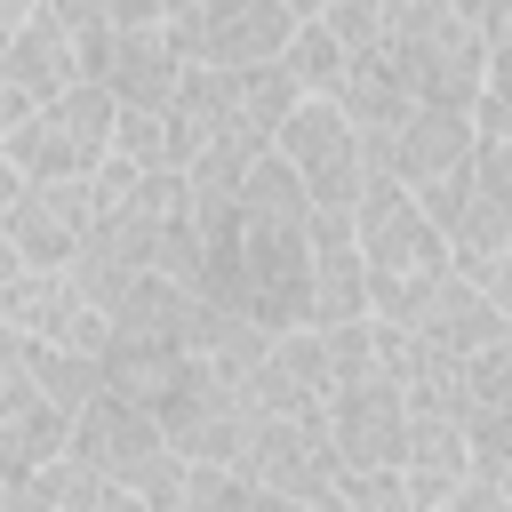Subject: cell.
I'll return each instance as SVG.
<instances>
[{
  "label": "cell",
  "mask_w": 512,
  "mask_h": 512,
  "mask_svg": "<svg viewBox=\"0 0 512 512\" xmlns=\"http://www.w3.org/2000/svg\"><path fill=\"white\" fill-rule=\"evenodd\" d=\"M8 248L24 256V272H72L88 232H96V192L88 184H24L8 208Z\"/></svg>",
  "instance_id": "cell-15"
},
{
  "label": "cell",
  "mask_w": 512,
  "mask_h": 512,
  "mask_svg": "<svg viewBox=\"0 0 512 512\" xmlns=\"http://www.w3.org/2000/svg\"><path fill=\"white\" fill-rule=\"evenodd\" d=\"M40 512H144L120 480H104V472H88L80 456H64V464H48L32 488H24Z\"/></svg>",
  "instance_id": "cell-22"
},
{
  "label": "cell",
  "mask_w": 512,
  "mask_h": 512,
  "mask_svg": "<svg viewBox=\"0 0 512 512\" xmlns=\"http://www.w3.org/2000/svg\"><path fill=\"white\" fill-rule=\"evenodd\" d=\"M112 160H128L136 176H176L168 112H120V128H112Z\"/></svg>",
  "instance_id": "cell-24"
},
{
  "label": "cell",
  "mask_w": 512,
  "mask_h": 512,
  "mask_svg": "<svg viewBox=\"0 0 512 512\" xmlns=\"http://www.w3.org/2000/svg\"><path fill=\"white\" fill-rule=\"evenodd\" d=\"M336 392V360H328V336L320 328H280L248 376V400L256 416H320Z\"/></svg>",
  "instance_id": "cell-17"
},
{
  "label": "cell",
  "mask_w": 512,
  "mask_h": 512,
  "mask_svg": "<svg viewBox=\"0 0 512 512\" xmlns=\"http://www.w3.org/2000/svg\"><path fill=\"white\" fill-rule=\"evenodd\" d=\"M472 152H480V128H472L464 112H408L392 136L368 144V168L392 176V184H408V192L424 200V192H440L448 176H464Z\"/></svg>",
  "instance_id": "cell-16"
},
{
  "label": "cell",
  "mask_w": 512,
  "mask_h": 512,
  "mask_svg": "<svg viewBox=\"0 0 512 512\" xmlns=\"http://www.w3.org/2000/svg\"><path fill=\"white\" fill-rule=\"evenodd\" d=\"M472 128H480L488 144H512V24H504V40L488 48V80H480V112H472Z\"/></svg>",
  "instance_id": "cell-25"
},
{
  "label": "cell",
  "mask_w": 512,
  "mask_h": 512,
  "mask_svg": "<svg viewBox=\"0 0 512 512\" xmlns=\"http://www.w3.org/2000/svg\"><path fill=\"white\" fill-rule=\"evenodd\" d=\"M112 128H120L112 88L80 80L72 96H56L24 128H8L0 136V160L16 168V184H96V168L112 160Z\"/></svg>",
  "instance_id": "cell-6"
},
{
  "label": "cell",
  "mask_w": 512,
  "mask_h": 512,
  "mask_svg": "<svg viewBox=\"0 0 512 512\" xmlns=\"http://www.w3.org/2000/svg\"><path fill=\"white\" fill-rule=\"evenodd\" d=\"M64 456H72V416L40 392V376L24 368L16 336L0 328V480L8 488H32Z\"/></svg>",
  "instance_id": "cell-10"
},
{
  "label": "cell",
  "mask_w": 512,
  "mask_h": 512,
  "mask_svg": "<svg viewBox=\"0 0 512 512\" xmlns=\"http://www.w3.org/2000/svg\"><path fill=\"white\" fill-rule=\"evenodd\" d=\"M16 280H24V256H16V248H8V224H0V296H8V288H16Z\"/></svg>",
  "instance_id": "cell-31"
},
{
  "label": "cell",
  "mask_w": 512,
  "mask_h": 512,
  "mask_svg": "<svg viewBox=\"0 0 512 512\" xmlns=\"http://www.w3.org/2000/svg\"><path fill=\"white\" fill-rule=\"evenodd\" d=\"M176 512H256V488H248L240 472H192Z\"/></svg>",
  "instance_id": "cell-26"
},
{
  "label": "cell",
  "mask_w": 512,
  "mask_h": 512,
  "mask_svg": "<svg viewBox=\"0 0 512 512\" xmlns=\"http://www.w3.org/2000/svg\"><path fill=\"white\" fill-rule=\"evenodd\" d=\"M456 280H464V288H480V296L512 320V248H496V256H456Z\"/></svg>",
  "instance_id": "cell-28"
},
{
  "label": "cell",
  "mask_w": 512,
  "mask_h": 512,
  "mask_svg": "<svg viewBox=\"0 0 512 512\" xmlns=\"http://www.w3.org/2000/svg\"><path fill=\"white\" fill-rule=\"evenodd\" d=\"M368 320V264H360V232L352 216H312V328H360Z\"/></svg>",
  "instance_id": "cell-18"
},
{
  "label": "cell",
  "mask_w": 512,
  "mask_h": 512,
  "mask_svg": "<svg viewBox=\"0 0 512 512\" xmlns=\"http://www.w3.org/2000/svg\"><path fill=\"white\" fill-rule=\"evenodd\" d=\"M440 512H512V496H504V480H464Z\"/></svg>",
  "instance_id": "cell-29"
},
{
  "label": "cell",
  "mask_w": 512,
  "mask_h": 512,
  "mask_svg": "<svg viewBox=\"0 0 512 512\" xmlns=\"http://www.w3.org/2000/svg\"><path fill=\"white\" fill-rule=\"evenodd\" d=\"M72 88H80V56H72V32H64V8L40 0V8L24 16V32H16L8 64H0V136L24 128L32 112H48V104L72 96Z\"/></svg>",
  "instance_id": "cell-13"
},
{
  "label": "cell",
  "mask_w": 512,
  "mask_h": 512,
  "mask_svg": "<svg viewBox=\"0 0 512 512\" xmlns=\"http://www.w3.org/2000/svg\"><path fill=\"white\" fill-rule=\"evenodd\" d=\"M424 216L448 232V256H496V248H512V144L480 136L472 168L448 176L440 192H424Z\"/></svg>",
  "instance_id": "cell-11"
},
{
  "label": "cell",
  "mask_w": 512,
  "mask_h": 512,
  "mask_svg": "<svg viewBox=\"0 0 512 512\" xmlns=\"http://www.w3.org/2000/svg\"><path fill=\"white\" fill-rule=\"evenodd\" d=\"M232 472H240L248 488L280 496V504H304V512H328V504L344 496V464H336L320 416H256Z\"/></svg>",
  "instance_id": "cell-8"
},
{
  "label": "cell",
  "mask_w": 512,
  "mask_h": 512,
  "mask_svg": "<svg viewBox=\"0 0 512 512\" xmlns=\"http://www.w3.org/2000/svg\"><path fill=\"white\" fill-rule=\"evenodd\" d=\"M272 160L296 176V192L312 200V216H352L360 192H368V144H360V128H352L336 104H320V96H304V104L288 112Z\"/></svg>",
  "instance_id": "cell-7"
},
{
  "label": "cell",
  "mask_w": 512,
  "mask_h": 512,
  "mask_svg": "<svg viewBox=\"0 0 512 512\" xmlns=\"http://www.w3.org/2000/svg\"><path fill=\"white\" fill-rule=\"evenodd\" d=\"M72 456H80L88 472L120 480L144 512H176V504H184V480H192V464L168 448V432H160L144 408H128L120 392H96V400L80 408V424H72Z\"/></svg>",
  "instance_id": "cell-4"
},
{
  "label": "cell",
  "mask_w": 512,
  "mask_h": 512,
  "mask_svg": "<svg viewBox=\"0 0 512 512\" xmlns=\"http://www.w3.org/2000/svg\"><path fill=\"white\" fill-rule=\"evenodd\" d=\"M8 504H16V488H8V480H0V512H8Z\"/></svg>",
  "instance_id": "cell-33"
},
{
  "label": "cell",
  "mask_w": 512,
  "mask_h": 512,
  "mask_svg": "<svg viewBox=\"0 0 512 512\" xmlns=\"http://www.w3.org/2000/svg\"><path fill=\"white\" fill-rule=\"evenodd\" d=\"M8 512H40V504H32V496H24V488H16V504H8Z\"/></svg>",
  "instance_id": "cell-32"
},
{
  "label": "cell",
  "mask_w": 512,
  "mask_h": 512,
  "mask_svg": "<svg viewBox=\"0 0 512 512\" xmlns=\"http://www.w3.org/2000/svg\"><path fill=\"white\" fill-rule=\"evenodd\" d=\"M400 480L416 496V512H440L464 480H472V448L456 416H408V448H400Z\"/></svg>",
  "instance_id": "cell-21"
},
{
  "label": "cell",
  "mask_w": 512,
  "mask_h": 512,
  "mask_svg": "<svg viewBox=\"0 0 512 512\" xmlns=\"http://www.w3.org/2000/svg\"><path fill=\"white\" fill-rule=\"evenodd\" d=\"M344 512H416V496H408L400 472H352L344 480Z\"/></svg>",
  "instance_id": "cell-27"
},
{
  "label": "cell",
  "mask_w": 512,
  "mask_h": 512,
  "mask_svg": "<svg viewBox=\"0 0 512 512\" xmlns=\"http://www.w3.org/2000/svg\"><path fill=\"white\" fill-rule=\"evenodd\" d=\"M160 16L192 72H256L288 56L312 8L304 0H160Z\"/></svg>",
  "instance_id": "cell-5"
},
{
  "label": "cell",
  "mask_w": 512,
  "mask_h": 512,
  "mask_svg": "<svg viewBox=\"0 0 512 512\" xmlns=\"http://www.w3.org/2000/svg\"><path fill=\"white\" fill-rule=\"evenodd\" d=\"M0 328H8V336H32V344H56V352H80V360H96V368H104V352H112V320L80 296L72 272H24V280L0 296Z\"/></svg>",
  "instance_id": "cell-12"
},
{
  "label": "cell",
  "mask_w": 512,
  "mask_h": 512,
  "mask_svg": "<svg viewBox=\"0 0 512 512\" xmlns=\"http://www.w3.org/2000/svg\"><path fill=\"white\" fill-rule=\"evenodd\" d=\"M192 64L176 56L168 40V16L160 8H120V32H112V64H104V88L120 112H176Z\"/></svg>",
  "instance_id": "cell-14"
},
{
  "label": "cell",
  "mask_w": 512,
  "mask_h": 512,
  "mask_svg": "<svg viewBox=\"0 0 512 512\" xmlns=\"http://www.w3.org/2000/svg\"><path fill=\"white\" fill-rule=\"evenodd\" d=\"M320 424H328V448H336L344 480H352V472H400V448H408V400H400V384L384 376V360L360 368V376H344V384L328 392Z\"/></svg>",
  "instance_id": "cell-9"
},
{
  "label": "cell",
  "mask_w": 512,
  "mask_h": 512,
  "mask_svg": "<svg viewBox=\"0 0 512 512\" xmlns=\"http://www.w3.org/2000/svg\"><path fill=\"white\" fill-rule=\"evenodd\" d=\"M384 40L408 72L416 112H480V80H488V40L472 24L464 0H392Z\"/></svg>",
  "instance_id": "cell-3"
},
{
  "label": "cell",
  "mask_w": 512,
  "mask_h": 512,
  "mask_svg": "<svg viewBox=\"0 0 512 512\" xmlns=\"http://www.w3.org/2000/svg\"><path fill=\"white\" fill-rule=\"evenodd\" d=\"M200 208V304L280 336L312 328V200L280 160L240 184H184Z\"/></svg>",
  "instance_id": "cell-1"
},
{
  "label": "cell",
  "mask_w": 512,
  "mask_h": 512,
  "mask_svg": "<svg viewBox=\"0 0 512 512\" xmlns=\"http://www.w3.org/2000/svg\"><path fill=\"white\" fill-rule=\"evenodd\" d=\"M24 16H32V8H16V0H0V64H8V48H16V32H24Z\"/></svg>",
  "instance_id": "cell-30"
},
{
  "label": "cell",
  "mask_w": 512,
  "mask_h": 512,
  "mask_svg": "<svg viewBox=\"0 0 512 512\" xmlns=\"http://www.w3.org/2000/svg\"><path fill=\"white\" fill-rule=\"evenodd\" d=\"M280 64H288V80H296L304 96H320V104L336 96V80H344V48L328 40V24H320V8H312V16L296 24V40H288V56H280Z\"/></svg>",
  "instance_id": "cell-23"
},
{
  "label": "cell",
  "mask_w": 512,
  "mask_h": 512,
  "mask_svg": "<svg viewBox=\"0 0 512 512\" xmlns=\"http://www.w3.org/2000/svg\"><path fill=\"white\" fill-rule=\"evenodd\" d=\"M328 512H344V496H336V504H328Z\"/></svg>",
  "instance_id": "cell-34"
},
{
  "label": "cell",
  "mask_w": 512,
  "mask_h": 512,
  "mask_svg": "<svg viewBox=\"0 0 512 512\" xmlns=\"http://www.w3.org/2000/svg\"><path fill=\"white\" fill-rule=\"evenodd\" d=\"M352 232H360V264H368V320L376 328H416L424 304L456 280V256H448V232L424 216V200L392 176L368 168V192L352 208Z\"/></svg>",
  "instance_id": "cell-2"
},
{
  "label": "cell",
  "mask_w": 512,
  "mask_h": 512,
  "mask_svg": "<svg viewBox=\"0 0 512 512\" xmlns=\"http://www.w3.org/2000/svg\"><path fill=\"white\" fill-rule=\"evenodd\" d=\"M464 448H472V480H504L512 472V344L480 352L464 368Z\"/></svg>",
  "instance_id": "cell-19"
},
{
  "label": "cell",
  "mask_w": 512,
  "mask_h": 512,
  "mask_svg": "<svg viewBox=\"0 0 512 512\" xmlns=\"http://www.w3.org/2000/svg\"><path fill=\"white\" fill-rule=\"evenodd\" d=\"M416 344H432L440 360H456V368H472L480 352H496V344H512V320L480 296V288H464V280H448L432 304H424V320L408 328Z\"/></svg>",
  "instance_id": "cell-20"
},
{
  "label": "cell",
  "mask_w": 512,
  "mask_h": 512,
  "mask_svg": "<svg viewBox=\"0 0 512 512\" xmlns=\"http://www.w3.org/2000/svg\"><path fill=\"white\" fill-rule=\"evenodd\" d=\"M504 496H512V472H504Z\"/></svg>",
  "instance_id": "cell-35"
}]
</instances>
